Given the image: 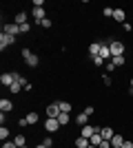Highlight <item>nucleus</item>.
<instances>
[{"label":"nucleus","instance_id":"473e14b6","mask_svg":"<svg viewBox=\"0 0 133 148\" xmlns=\"http://www.w3.org/2000/svg\"><path fill=\"white\" fill-rule=\"evenodd\" d=\"M107 71H109V73H113V71H115V64H113V62H109V64H107Z\"/></svg>","mask_w":133,"mask_h":148},{"label":"nucleus","instance_id":"6e6552de","mask_svg":"<svg viewBox=\"0 0 133 148\" xmlns=\"http://www.w3.org/2000/svg\"><path fill=\"white\" fill-rule=\"evenodd\" d=\"M60 113H62V111H60V104H58V102L47 106V117H56V119H58V115H60Z\"/></svg>","mask_w":133,"mask_h":148},{"label":"nucleus","instance_id":"7ed1b4c3","mask_svg":"<svg viewBox=\"0 0 133 148\" xmlns=\"http://www.w3.org/2000/svg\"><path fill=\"white\" fill-rule=\"evenodd\" d=\"M13 42H16V38H13V36H9V33H5V31L0 33V51H5L7 47H11Z\"/></svg>","mask_w":133,"mask_h":148},{"label":"nucleus","instance_id":"f03ea898","mask_svg":"<svg viewBox=\"0 0 133 148\" xmlns=\"http://www.w3.org/2000/svg\"><path fill=\"white\" fill-rule=\"evenodd\" d=\"M109 49H111V58H118V56H124V44L113 40V42H109Z\"/></svg>","mask_w":133,"mask_h":148},{"label":"nucleus","instance_id":"c85d7f7f","mask_svg":"<svg viewBox=\"0 0 133 148\" xmlns=\"http://www.w3.org/2000/svg\"><path fill=\"white\" fill-rule=\"evenodd\" d=\"M2 148H18L16 142H2Z\"/></svg>","mask_w":133,"mask_h":148},{"label":"nucleus","instance_id":"393cba45","mask_svg":"<svg viewBox=\"0 0 133 148\" xmlns=\"http://www.w3.org/2000/svg\"><path fill=\"white\" fill-rule=\"evenodd\" d=\"M7 137H9V128H7V126H2V128H0V139H2V142H7Z\"/></svg>","mask_w":133,"mask_h":148},{"label":"nucleus","instance_id":"5701e85b","mask_svg":"<svg viewBox=\"0 0 133 148\" xmlns=\"http://www.w3.org/2000/svg\"><path fill=\"white\" fill-rule=\"evenodd\" d=\"M113 7H104V9H102V16H104V18H113Z\"/></svg>","mask_w":133,"mask_h":148},{"label":"nucleus","instance_id":"7c9ffc66","mask_svg":"<svg viewBox=\"0 0 133 148\" xmlns=\"http://www.w3.org/2000/svg\"><path fill=\"white\" fill-rule=\"evenodd\" d=\"M98 148H111V142H107V139H102V144Z\"/></svg>","mask_w":133,"mask_h":148},{"label":"nucleus","instance_id":"4c0bfd02","mask_svg":"<svg viewBox=\"0 0 133 148\" xmlns=\"http://www.w3.org/2000/svg\"><path fill=\"white\" fill-rule=\"evenodd\" d=\"M131 91H133V77H131Z\"/></svg>","mask_w":133,"mask_h":148},{"label":"nucleus","instance_id":"bb28decb","mask_svg":"<svg viewBox=\"0 0 133 148\" xmlns=\"http://www.w3.org/2000/svg\"><path fill=\"white\" fill-rule=\"evenodd\" d=\"M42 144H44L47 148H51V146H53V139H51V137H44V139H42Z\"/></svg>","mask_w":133,"mask_h":148},{"label":"nucleus","instance_id":"58836bf2","mask_svg":"<svg viewBox=\"0 0 133 148\" xmlns=\"http://www.w3.org/2000/svg\"><path fill=\"white\" fill-rule=\"evenodd\" d=\"M20 148H27V146H20Z\"/></svg>","mask_w":133,"mask_h":148},{"label":"nucleus","instance_id":"4be33fe9","mask_svg":"<svg viewBox=\"0 0 133 148\" xmlns=\"http://www.w3.org/2000/svg\"><path fill=\"white\" fill-rule=\"evenodd\" d=\"M38 113H27V122H29V124H38Z\"/></svg>","mask_w":133,"mask_h":148},{"label":"nucleus","instance_id":"f8f14e48","mask_svg":"<svg viewBox=\"0 0 133 148\" xmlns=\"http://www.w3.org/2000/svg\"><path fill=\"white\" fill-rule=\"evenodd\" d=\"M124 139H127V137H122V135H118V133H115V135H113V139H111V148H122Z\"/></svg>","mask_w":133,"mask_h":148},{"label":"nucleus","instance_id":"39448f33","mask_svg":"<svg viewBox=\"0 0 133 148\" xmlns=\"http://www.w3.org/2000/svg\"><path fill=\"white\" fill-rule=\"evenodd\" d=\"M2 31H5V33H9V36H18V33H22V31H20V25H16V22H9V25H2Z\"/></svg>","mask_w":133,"mask_h":148},{"label":"nucleus","instance_id":"ddd939ff","mask_svg":"<svg viewBox=\"0 0 133 148\" xmlns=\"http://www.w3.org/2000/svg\"><path fill=\"white\" fill-rule=\"evenodd\" d=\"M100 58L102 60H109V58H111V49H109L107 42H102V47H100Z\"/></svg>","mask_w":133,"mask_h":148},{"label":"nucleus","instance_id":"c9c22d12","mask_svg":"<svg viewBox=\"0 0 133 148\" xmlns=\"http://www.w3.org/2000/svg\"><path fill=\"white\" fill-rule=\"evenodd\" d=\"M122 27H124V31H131V29H133V25H131V22H124Z\"/></svg>","mask_w":133,"mask_h":148},{"label":"nucleus","instance_id":"2f4dec72","mask_svg":"<svg viewBox=\"0 0 133 148\" xmlns=\"http://www.w3.org/2000/svg\"><path fill=\"white\" fill-rule=\"evenodd\" d=\"M122 148H133V142H131V139H124V144H122Z\"/></svg>","mask_w":133,"mask_h":148},{"label":"nucleus","instance_id":"e433bc0d","mask_svg":"<svg viewBox=\"0 0 133 148\" xmlns=\"http://www.w3.org/2000/svg\"><path fill=\"white\" fill-rule=\"evenodd\" d=\"M36 148H47V146H44V144H38V146H36Z\"/></svg>","mask_w":133,"mask_h":148},{"label":"nucleus","instance_id":"9d476101","mask_svg":"<svg viewBox=\"0 0 133 148\" xmlns=\"http://www.w3.org/2000/svg\"><path fill=\"white\" fill-rule=\"evenodd\" d=\"M0 111H2V113L13 111V102H11V99H7V97H2V99H0Z\"/></svg>","mask_w":133,"mask_h":148},{"label":"nucleus","instance_id":"2eb2a0df","mask_svg":"<svg viewBox=\"0 0 133 148\" xmlns=\"http://www.w3.org/2000/svg\"><path fill=\"white\" fill-rule=\"evenodd\" d=\"M13 22H16V25H27V13L25 11H20V13H16V20H13Z\"/></svg>","mask_w":133,"mask_h":148},{"label":"nucleus","instance_id":"0eeeda50","mask_svg":"<svg viewBox=\"0 0 133 148\" xmlns=\"http://www.w3.org/2000/svg\"><path fill=\"white\" fill-rule=\"evenodd\" d=\"M31 16L36 18V22L40 25V22L47 18V16H44V7H33V9H31Z\"/></svg>","mask_w":133,"mask_h":148},{"label":"nucleus","instance_id":"1a4fd4ad","mask_svg":"<svg viewBox=\"0 0 133 148\" xmlns=\"http://www.w3.org/2000/svg\"><path fill=\"white\" fill-rule=\"evenodd\" d=\"M113 20H115V22H120V25H124V22H127V13H124V9H115V11H113Z\"/></svg>","mask_w":133,"mask_h":148},{"label":"nucleus","instance_id":"6ab92c4d","mask_svg":"<svg viewBox=\"0 0 133 148\" xmlns=\"http://www.w3.org/2000/svg\"><path fill=\"white\" fill-rule=\"evenodd\" d=\"M111 62H113V64H115V69H118V66H124L127 58H124V56H118V58H111Z\"/></svg>","mask_w":133,"mask_h":148},{"label":"nucleus","instance_id":"a878e982","mask_svg":"<svg viewBox=\"0 0 133 148\" xmlns=\"http://www.w3.org/2000/svg\"><path fill=\"white\" fill-rule=\"evenodd\" d=\"M91 60H93V64H95V66H102V64H104V60H102L100 56H98V58H91Z\"/></svg>","mask_w":133,"mask_h":148},{"label":"nucleus","instance_id":"9b49d317","mask_svg":"<svg viewBox=\"0 0 133 148\" xmlns=\"http://www.w3.org/2000/svg\"><path fill=\"white\" fill-rule=\"evenodd\" d=\"M100 47H102V42H91V47H89V56L98 58V56H100Z\"/></svg>","mask_w":133,"mask_h":148},{"label":"nucleus","instance_id":"b1692460","mask_svg":"<svg viewBox=\"0 0 133 148\" xmlns=\"http://www.w3.org/2000/svg\"><path fill=\"white\" fill-rule=\"evenodd\" d=\"M58 104H60V111L62 113H71V104L69 102H58Z\"/></svg>","mask_w":133,"mask_h":148},{"label":"nucleus","instance_id":"f3484780","mask_svg":"<svg viewBox=\"0 0 133 148\" xmlns=\"http://www.w3.org/2000/svg\"><path fill=\"white\" fill-rule=\"evenodd\" d=\"M76 146L78 148H89V146H91V142H89L87 137H78V139H76Z\"/></svg>","mask_w":133,"mask_h":148},{"label":"nucleus","instance_id":"cd10ccee","mask_svg":"<svg viewBox=\"0 0 133 148\" xmlns=\"http://www.w3.org/2000/svg\"><path fill=\"white\" fill-rule=\"evenodd\" d=\"M40 27H42V29H49V27H51V20H49V18H44L42 22H40Z\"/></svg>","mask_w":133,"mask_h":148},{"label":"nucleus","instance_id":"4468645a","mask_svg":"<svg viewBox=\"0 0 133 148\" xmlns=\"http://www.w3.org/2000/svg\"><path fill=\"white\" fill-rule=\"evenodd\" d=\"M100 135H102V139L111 142V139H113V135H115V130H111V128L107 126V128H102V130H100Z\"/></svg>","mask_w":133,"mask_h":148},{"label":"nucleus","instance_id":"423d86ee","mask_svg":"<svg viewBox=\"0 0 133 148\" xmlns=\"http://www.w3.org/2000/svg\"><path fill=\"white\" fill-rule=\"evenodd\" d=\"M13 82H16V75H13V73H2V75H0V84H2V86L9 88Z\"/></svg>","mask_w":133,"mask_h":148},{"label":"nucleus","instance_id":"f257e3e1","mask_svg":"<svg viewBox=\"0 0 133 148\" xmlns=\"http://www.w3.org/2000/svg\"><path fill=\"white\" fill-rule=\"evenodd\" d=\"M22 58H25V62H27V66H31V69H36L40 64V58L33 53L31 49H22Z\"/></svg>","mask_w":133,"mask_h":148},{"label":"nucleus","instance_id":"f704fd0d","mask_svg":"<svg viewBox=\"0 0 133 148\" xmlns=\"http://www.w3.org/2000/svg\"><path fill=\"white\" fill-rule=\"evenodd\" d=\"M84 113H87L89 117H91V115H93V106H87V108H84Z\"/></svg>","mask_w":133,"mask_h":148},{"label":"nucleus","instance_id":"aec40b11","mask_svg":"<svg viewBox=\"0 0 133 148\" xmlns=\"http://www.w3.org/2000/svg\"><path fill=\"white\" fill-rule=\"evenodd\" d=\"M89 142H91V146H100V144H102V135H100V133H95Z\"/></svg>","mask_w":133,"mask_h":148},{"label":"nucleus","instance_id":"a211bd4d","mask_svg":"<svg viewBox=\"0 0 133 148\" xmlns=\"http://www.w3.org/2000/svg\"><path fill=\"white\" fill-rule=\"evenodd\" d=\"M58 122H60V126H67V124L71 122L69 113H60V115H58Z\"/></svg>","mask_w":133,"mask_h":148},{"label":"nucleus","instance_id":"dca6fc26","mask_svg":"<svg viewBox=\"0 0 133 148\" xmlns=\"http://www.w3.org/2000/svg\"><path fill=\"white\" fill-rule=\"evenodd\" d=\"M87 122H89V115H87V113H80V115L76 117V124H78V126H87Z\"/></svg>","mask_w":133,"mask_h":148},{"label":"nucleus","instance_id":"412c9836","mask_svg":"<svg viewBox=\"0 0 133 148\" xmlns=\"http://www.w3.org/2000/svg\"><path fill=\"white\" fill-rule=\"evenodd\" d=\"M13 142H16V146H27V139H25V135H16L13 137Z\"/></svg>","mask_w":133,"mask_h":148},{"label":"nucleus","instance_id":"20e7f679","mask_svg":"<svg viewBox=\"0 0 133 148\" xmlns=\"http://www.w3.org/2000/svg\"><path fill=\"white\" fill-rule=\"evenodd\" d=\"M58 128H60V122H58L56 117H47L44 119V130H47V133H56Z\"/></svg>","mask_w":133,"mask_h":148},{"label":"nucleus","instance_id":"72a5a7b5","mask_svg":"<svg viewBox=\"0 0 133 148\" xmlns=\"http://www.w3.org/2000/svg\"><path fill=\"white\" fill-rule=\"evenodd\" d=\"M29 29H31V25H29V22H27V25H22V27H20V31H22V33H27V31H29Z\"/></svg>","mask_w":133,"mask_h":148},{"label":"nucleus","instance_id":"c756f323","mask_svg":"<svg viewBox=\"0 0 133 148\" xmlns=\"http://www.w3.org/2000/svg\"><path fill=\"white\" fill-rule=\"evenodd\" d=\"M18 124H20V126H22V128H25V126H29V122H27V117H20V119H18Z\"/></svg>","mask_w":133,"mask_h":148}]
</instances>
